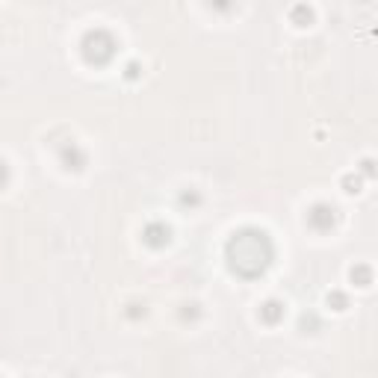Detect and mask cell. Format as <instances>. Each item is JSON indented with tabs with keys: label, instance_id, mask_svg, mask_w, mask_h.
<instances>
[{
	"label": "cell",
	"instance_id": "cell-1",
	"mask_svg": "<svg viewBox=\"0 0 378 378\" xmlns=\"http://www.w3.org/2000/svg\"><path fill=\"white\" fill-rule=\"evenodd\" d=\"M225 260L234 275L245 278V281H254V278H260L272 266L275 245L269 234L260 231V228H240L225 245Z\"/></svg>",
	"mask_w": 378,
	"mask_h": 378
},
{
	"label": "cell",
	"instance_id": "cell-2",
	"mask_svg": "<svg viewBox=\"0 0 378 378\" xmlns=\"http://www.w3.org/2000/svg\"><path fill=\"white\" fill-rule=\"evenodd\" d=\"M83 59L89 65H107L112 57H116V36H112L110 30H89L86 36H83Z\"/></svg>",
	"mask_w": 378,
	"mask_h": 378
},
{
	"label": "cell",
	"instance_id": "cell-3",
	"mask_svg": "<svg viewBox=\"0 0 378 378\" xmlns=\"http://www.w3.org/2000/svg\"><path fill=\"white\" fill-rule=\"evenodd\" d=\"M307 225L314 228V231H319V234L331 231V228L337 225V210L331 204H314L307 210Z\"/></svg>",
	"mask_w": 378,
	"mask_h": 378
},
{
	"label": "cell",
	"instance_id": "cell-4",
	"mask_svg": "<svg viewBox=\"0 0 378 378\" xmlns=\"http://www.w3.org/2000/svg\"><path fill=\"white\" fill-rule=\"evenodd\" d=\"M169 240H172V231H169L166 222L145 225V231H142V242L145 245H151V249H163V245H169Z\"/></svg>",
	"mask_w": 378,
	"mask_h": 378
},
{
	"label": "cell",
	"instance_id": "cell-5",
	"mask_svg": "<svg viewBox=\"0 0 378 378\" xmlns=\"http://www.w3.org/2000/svg\"><path fill=\"white\" fill-rule=\"evenodd\" d=\"M59 160H62V166L71 169V172H80L86 166V154H83V148H80L77 142H65L62 151H59Z\"/></svg>",
	"mask_w": 378,
	"mask_h": 378
},
{
	"label": "cell",
	"instance_id": "cell-6",
	"mask_svg": "<svg viewBox=\"0 0 378 378\" xmlns=\"http://www.w3.org/2000/svg\"><path fill=\"white\" fill-rule=\"evenodd\" d=\"M284 319V305L281 302H266V305H263L260 307V322H266V325H278V322H281Z\"/></svg>",
	"mask_w": 378,
	"mask_h": 378
},
{
	"label": "cell",
	"instance_id": "cell-7",
	"mask_svg": "<svg viewBox=\"0 0 378 378\" xmlns=\"http://www.w3.org/2000/svg\"><path fill=\"white\" fill-rule=\"evenodd\" d=\"M352 281H355L358 287H367V284L372 281V269H370V266H358V269H352Z\"/></svg>",
	"mask_w": 378,
	"mask_h": 378
},
{
	"label": "cell",
	"instance_id": "cell-8",
	"mask_svg": "<svg viewBox=\"0 0 378 378\" xmlns=\"http://www.w3.org/2000/svg\"><path fill=\"white\" fill-rule=\"evenodd\" d=\"M328 305H331L334 310H346L349 299H346V295H343V293H331V295H328Z\"/></svg>",
	"mask_w": 378,
	"mask_h": 378
},
{
	"label": "cell",
	"instance_id": "cell-9",
	"mask_svg": "<svg viewBox=\"0 0 378 378\" xmlns=\"http://www.w3.org/2000/svg\"><path fill=\"white\" fill-rule=\"evenodd\" d=\"M293 21H295V24H307V21H310V9H307V6H295V9H293Z\"/></svg>",
	"mask_w": 378,
	"mask_h": 378
},
{
	"label": "cell",
	"instance_id": "cell-10",
	"mask_svg": "<svg viewBox=\"0 0 378 378\" xmlns=\"http://www.w3.org/2000/svg\"><path fill=\"white\" fill-rule=\"evenodd\" d=\"M180 204H189V207H195V204H201V195L199 192H184V195H180Z\"/></svg>",
	"mask_w": 378,
	"mask_h": 378
},
{
	"label": "cell",
	"instance_id": "cell-11",
	"mask_svg": "<svg viewBox=\"0 0 378 378\" xmlns=\"http://www.w3.org/2000/svg\"><path fill=\"white\" fill-rule=\"evenodd\" d=\"M343 187H346V192H358L360 189V177H346V180H343Z\"/></svg>",
	"mask_w": 378,
	"mask_h": 378
},
{
	"label": "cell",
	"instance_id": "cell-12",
	"mask_svg": "<svg viewBox=\"0 0 378 378\" xmlns=\"http://www.w3.org/2000/svg\"><path fill=\"white\" fill-rule=\"evenodd\" d=\"M6 180H9V166H6L4 160H0V189L6 187Z\"/></svg>",
	"mask_w": 378,
	"mask_h": 378
},
{
	"label": "cell",
	"instance_id": "cell-13",
	"mask_svg": "<svg viewBox=\"0 0 378 378\" xmlns=\"http://www.w3.org/2000/svg\"><path fill=\"white\" fill-rule=\"evenodd\" d=\"M364 175H367V177H372V175H375V169H372V160H367V163H364Z\"/></svg>",
	"mask_w": 378,
	"mask_h": 378
},
{
	"label": "cell",
	"instance_id": "cell-14",
	"mask_svg": "<svg viewBox=\"0 0 378 378\" xmlns=\"http://www.w3.org/2000/svg\"><path fill=\"white\" fill-rule=\"evenodd\" d=\"M136 74H139V69H136V65H134V62H130V65H127V77H130V80H134Z\"/></svg>",
	"mask_w": 378,
	"mask_h": 378
}]
</instances>
